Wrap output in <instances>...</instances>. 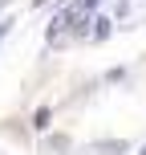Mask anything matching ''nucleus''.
I'll list each match as a JSON object with an SVG mask.
<instances>
[{
    "label": "nucleus",
    "mask_w": 146,
    "mask_h": 155,
    "mask_svg": "<svg viewBox=\"0 0 146 155\" xmlns=\"http://www.w3.org/2000/svg\"><path fill=\"white\" fill-rule=\"evenodd\" d=\"M89 8H98V0H77V4H73V12H89Z\"/></svg>",
    "instance_id": "obj_4"
},
{
    "label": "nucleus",
    "mask_w": 146,
    "mask_h": 155,
    "mask_svg": "<svg viewBox=\"0 0 146 155\" xmlns=\"http://www.w3.org/2000/svg\"><path fill=\"white\" fill-rule=\"evenodd\" d=\"M93 25H98V29H93V41H106V37H110V25H114V21H106V16H98Z\"/></svg>",
    "instance_id": "obj_2"
},
{
    "label": "nucleus",
    "mask_w": 146,
    "mask_h": 155,
    "mask_svg": "<svg viewBox=\"0 0 146 155\" xmlns=\"http://www.w3.org/2000/svg\"><path fill=\"white\" fill-rule=\"evenodd\" d=\"M142 155H146V147H142Z\"/></svg>",
    "instance_id": "obj_5"
},
{
    "label": "nucleus",
    "mask_w": 146,
    "mask_h": 155,
    "mask_svg": "<svg viewBox=\"0 0 146 155\" xmlns=\"http://www.w3.org/2000/svg\"><path fill=\"white\" fill-rule=\"evenodd\" d=\"M93 151H101V155H122V151H126V143H114V139H110V143H98Z\"/></svg>",
    "instance_id": "obj_3"
},
{
    "label": "nucleus",
    "mask_w": 146,
    "mask_h": 155,
    "mask_svg": "<svg viewBox=\"0 0 146 155\" xmlns=\"http://www.w3.org/2000/svg\"><path fill=\"white\" fill-rule=\"evenodd\" d=\"M49 123H53V110H49V106H41L37 114H33V127H37V131H49Z\"/></svg>",
    "instance_id": "obj_1"
}]
</instances>
